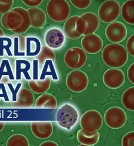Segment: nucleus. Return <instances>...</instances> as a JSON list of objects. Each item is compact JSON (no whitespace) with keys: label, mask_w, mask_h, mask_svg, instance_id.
Masks as SVG:
<instances>
[{"label":"nucleus","mask_w":134,"mask_h":146,"mask_svg":"<svg viewBox=\"0 0 134 146\" xmlns=\"http://www.w3.org/2000/svg\"><path fill=\"white\" fill-rule=\"evenodd\" d=\"M103 62L110 68H120L128 60V53L126 48L120 44H108L103 48L101 54Z\"/></svg>","instance_id":"nucleus-1"},{"label":"nucleus","mask_w":134,"mask_h":146,"mask_svg":"<svg viewBox=\"0 0 134 146\" xmlns=\"http://www.w3.org/2000/svg\"><path fill=\"white\" fill-rule=\"evenodd\" d=\"M79 117L78 110L70 104H65L60 108L56 115L58 125L67 130H70L77 123Z\"/></svg>","instance_id":"nucleus-2"},{"label":"nucleus","mask_w":134,"mask_h":146,"mask_svg":"<svg viewBox=\"0 0 134 146\" xmlns=\"http://www.w3.org/2000/svg\"><path fill=\"white\" fill-rule=\"evenodd\" d=\"M48 16L56 22L66 21L70 14V7L66 0H50L46 4Z\"/></svg>","instance_id":"nucleus-3"},{"label":"nucleus","mask_w":134,"mask_h":146,"mask_svg":"<svg viewBox=\"0 0 134 146\" xmlns=\"http://www.w3.org/2000/svg\"><path fill=\"white\" fill-rule=\"evenodd\" d=\"M86 23L80 16H73L66 20L63 26V33L70 39H76L84 35Z\"/></svg>","instance_id":"nucleus-4"},{"label":"nucleus","mask_w":134,"mask_h":146,"mask_svg":"<svg viewBox=\"0 0 134 146\" xmlns=\"http://www.w3.org/2000/svg\"><path fill=\"white\" fill-rule=\"evenodd\" d=\"M120 15V5L116 0H107L100 5L98 17L102 22L111 23L115 22Z\"/></svg>","instance_id":"nucleus-5"},{"label":"nucleus","mask_w":134,"mask_h":146,"mask_svg":"<svg viewBox=\"0 0 134 146\" xmlns=\"http://www.w3.org/2000/svg\"><path fill=\"white\" fill-rule=\"evenodd\" d=\"M80 126L87 132H94L102 127L103 119L101 114L96 110L85 112L80 118Z\"/></svg>","instance_id":"nucleus-6"},{"label":"nucleus","mask_w":134,"mask_h":146,"mask_svg":"<svg viewBox=\"0 0 134 146\" xmlns=\"http://www.w3.org/2000/svg\"><path fill=\"white\" fill-rule=\"evenodd\" d=\"M88 76L84 72L79 69L69 72L66 79L67 87L74 92L84 91L88 87Z\"/></svg>","instance_id":"nucleus-7"},{"label":"nucleus","mask_w":134,"mask_h":146,"mask_svg":"<svg viewBox=\"0 0 134 146\" xmlns=\"http://www.w3.org/2000/svg\"><path fill=\"white\" fill-rule=\"evenodd\" d=\"M87 60V56L84 50L78 47L69 48L64 56L66 65L71 69L76 70L82 68Z\"/></svg>","instance_id":"nucleus-8"},{"label":"nucleus","mask_w":134,"mask_h":146,"mask_svg":"<svg viewBox=\"0 0 134 146\" xmlns=\"http://www.w3.org/2000/svg\"><path fill=\"white\" fill-rule=\"evenodd\" d=\"M127 116L123 109L117 106L110 108L104 113V121L107 127L114 129L121 128L125 125Z\"/></svg>","instance_id":"nucleus-9"},{"label":"nucleus","mask_w":134,"mask_h":146,"mask_svg":"<svg viewBox=\"0 0 134 146\" xmlns=\"http://www.w3.org/2000/svg\"><path fill=\"white\" fill-rule=\"evenodd\" d=\"M105 34L109 41L113 43L119 44L126 38L127 29L122 22H114L107 25Z\"/></svg>","instance_id":"nucleus-10"},{"label":"nucleus","mask_w":134,"mask_h":146,"mask_svg":"<svg viewBox=\"0 0 134 146\" xmlns=\"http://www.w3.org/2000/svg\"><path fill=\"white\" fill-rule=\"evenodd\" d=\"M103 81L107 87L110 89H117L124 84L125 76L123 72L120 69L111 68L104 73Z\"/></svg>","instance_id":"nucleus-11"},{"label":"nucleus","mask_w":134,"mask_h":146,"mask_svg":"<svg viewBox=\"0 0 134 146\" xmlns=\"http://www.w3.org/2000/svg\"><path fill=\"white\" fill-rule=\"evenodd\" d=\"M81 45L85 52L90 54H95L102 50L103 42L101 37L93 34L84 35L81 40Z\"/></svg>","instance_id":"nucleus-12"},{"label":"nucleus","mask_w":134,"mask_h":146,"mask_svg":"<svg viewBox=\"0 0 134 146\" xmlns=\"http://www.w3.org/2000/svg\"><path fill=\"white\" fill-rule=\"evenodd\" d=\"M23 17L19 13L12 10L5 13L1 17V23L3 27L11 31H15L22 26Z\"/></svg>","instance_id":"nucleus-13"},{"label":"nucleus","mask_w":134,"mask_h":146,"mask_svg":"<svg viewBox=\"0 0 134 146\" xmlns=\"http://www.w3.org/2000/svg\"><path fill=\"white\" fill-rule=\"evenodd\" d=\"M32 134L40 140L50 138L53 132V127L50 121H33L31 123Z\"/></svg>","instance_id":"nucleus-14"},{"label":"nucleus","mask_w":134,"mask_h":146,"mask_svg":"<svg viewBox=\"0 0 134 146\" xmlns=\"http://www.w3.org/2000/svg\"><path fill=\"white\" fill-rule=\"evenodd\" d=\"M44 39L48 47L51 49H58L63 45L65 42V35L60 29L52 28L46 32Z\"/></svg>","instance_id":"nucleus-15"},{"label":"nucleus","mask_w":134,"mask_h":146,"mask_svg":"<svg viewBox=\"0 0 134 146\" xmlns=\"http://www.w3.org/2000/svg\"><path fill=\"white\" fill-rule=\"evenodd\" d=\"M35 101V97L32 91L26 88H21L17 95L15 102L11 103L13 108L26 109L31 108Z\"/></svg>","instance_id":"nucleus-16"},{"label":"nucleus","mask_w":134,"mask_h":146,"mask_svg":"<svg viewBox=\"0 0 134 146\" xmlns=\"http://www.w3.org/2000/svg\"><path fill=\"white\" fill-rule=\"evenodd\" d=\"M27 10L31 19V27L35 29L42 28L46 22V15L45 11L39 7L29 8Z\"/></svg>","instance_id":"nucleus-17"},{"label":"nucleus","mask_w":134,"mask_h":146,"mask_svg":"<svg viewBox=\"0 0 134 146\" xmlns=\"http://www.w3.org/2000/svg\"><path fill=\"white\" fill-rule=\"evenodd\" d=\"M16 76L17 81L22 80V75H23L26 80H31L32 77L30 74L31 64L27 60L17 59L16 60Z\"/></svg>","instance_id":"nucleus-18"},{"label":"nucleus","mask_w":134,"mask_h":146,"mask_svg":"<svg viewBox=\"0 0 134 146\" xmlns=\"http://www.w3.org/2000/svg\"><path fill=\"white\" fill-rule=\"evenodd\" d=\"M99 132H87L82 129H79L77 132L76 138L78 141L80 145H94L99 141Z\"/></svg>","instance_id":"nucleus-19"},{"label":"nucleus","mask_w":134,"mask_h":146,"mask_svg":"<svg viewBox=\"0 0 134 146\" xmlns=\"http://www.w3.org/2000/svg\"><path fill=\"white\" fill-rule=\"evenodd\" d=\"M80 16L85 20L86 23V30L84 35L94 34L100 26V20L98 16L92 12H86Z\"/></svg>","instance_id":"nucleus-20"},{"label":"nucleus","mask_w":134,"mask_h":146,"mask_svg":"<svg viewBox=\"0 0 134 146\" xmlns=\"http://www.w3.org/2000/svg\"><path fill=\"white\" fill-rule=\"evenodd\" d=\"M10 38L13 41V56L24 57L26 56V37L22 35L15 34L12 35Z\"/></svg>","instance_id":"nucleus-21"},{"label":"nucleus","mask_w":134,"mask_h":146,"mask_svg":"<svg viewBox=\"0 0 134 146\" xmlns=\"http://www.w3.org/2000/svg\"><path fill=\"white\" fill-rule=\"evenodd\" d=\"M57 106L56 97L48 93H44L40 96L35 103V108L38 109H56Z\"/></svg>","instance_id":"nucleus-22"},{"label":"nucleus","mask_w":134,"mask_h":146,"mask_svg":"<svg viewBox=\"0 0 134 146\" xmlns=\"http://www.w3.org/2000/svg\"><path fill=\"white\" fill-rule=\"evenodd\" d=\"M28 85L31 91L36 94H44L47 91L51 86V78L46 76L44 80H31L28 81Z\"/></svg>","instance_id":"nucleus-23"},{"label":"nucleus","mask_w":134,"mask_h":146,"mask_svg":"<svg viewBox=\"0 0 134 146\" xmlns=\"http://www.w3.org/2000/svg\"><path fill=\"white\" fill-rule=\"evenodd\" d=\"M120 15L122 19L128 24L134 25V1L128 0L120 7Z\"/></svg>","instance_id":"nucleus-24"},{"label":"nucleus","mask_w":134,"mask_h":146,"mask_svg":"<svg viewBox=\"0 0 134 146\" xmlns=\"http://www.w3.org/2000/svg\"><path fill=\"white\" fill-rule=\"evenodd\" d=\"M26 56L36 57L38 55L41 49V43L39 39L36 37H26Z\"/></svg>","instance_id":"nucleus-25"},{"label":"nucleus","mask_w":134,"mask_h":146,"mask_svg":"<svg viewBox=\"0 0 134 146\" xmlns=\"http://www.w3.org/2000/svg\"><path fill=\"white\" fill-rule=\"evenodd\" d=\"M12 10L19 13L23 17V23L22 26L17 29L13 31L12 32L16 34L22 35V34H24V33L28 31L30 27H31V19L29 13L28 12V10L24 9L23 7H16L15 8H13Z\"/></svg>","instance_id":"nucleus-26"},{"label":"nucleus","mask_w":134,"mask_h":146,"mask_svg":"<svg viewBox=\"0 0 134 146\" xmlns=\"http://www.w3.org/2000/svg\"><path fill=\"white\" fill-rule=\"evenodd\" d=\"M46 76H51L52 80L58 81V77L55 68L54 62L51 60H46L43 65L41 75L39 76L40 80H44Z\"/></svg>","instance_id":"nucleus-27"},{"label":"nucleus","mask_w":134,"mask_h":146,"mask_svg":"<svg viewBox=\"0 0 134 146\" xmlns=\"http://www.w3.org/2000/svg\"><path fill=\"white\" fill-rule=\"evenodd\" d=\"M36 59L38 62L39 66H42L45 62L47 60H51L54 62L56 60V54L52 49L48 46L43 45L41 47V51L38 55L36 56Z\"/></svg>","instance_id":"nucleus-28"},{"label":"nucleus","mask_w":134,"mask_h":146,"mask_svg":"<svg viewBox=\"0 0 134 146\" xmlns=\"http://www.w3.org/2000/svg\"><path fill=\"white\" fill-rule=\"evenodd\" d=\"M122 103L127 110L134 111V87H129L123 92Z\"/></svg>","instance_id":"nucleus-29"},{"label":"nucleus","mask_w":134,"mask_h":146,"mask_svg":"<svg viewBox=\"0 0 134 146\" xmlns=\"http://www.w3.org/2000/svg\"><path fill=\"white\" fill-rule=\"evenodd\" d=\"M7 146H29V141L24 135L16 134L11 135L6 143Z\"/></svg>","instance_id":"nucleus-30"},{"label":"nucleus","mask_w":134,"mask_h":146,"mask_svg":"<svg viewBox=\"0 0 134 146\" xmlns=\"http://www.w3.org/2000/svg\"><path fill=\"white\" fill-rule=\"evenodd\" d=\"M13 47V41L9 37H1L0 38V57L4 56L5 51L9 57H13V53L11 51Z\"/></svg>","instance_id":"nucleus-31"},{"label":"nucleus","mask_w":134,"mask_h":146,"mask_svg":"<svg viewBox=\"0 0 134 146\" xmlns=\"http://www.w3.org/2000/svg\"><path fill=\"white\" fill-rule=\"evenodd\" d=\"M4 76H7L11 81L15 79L10 63L8 60H3L0 65V80Z\"/></svg>","instance_id":"nucleus-32"},{"label":"nucleus","mask_w":134,"mask_h":146,"mask_svg":"<svg viewBox=\"0 0 134 146\" xmlns=\"http://www.w3.org/2000/svg\"><path fill=\"white\" fill-rule=\"evenodd\" d=\"M70 3L75 8L80 10L86 9L91 5V0H70Z\"/></svg>","instance_id":"nucleus-33"},{"label":"nucleus","mask_w":134,"mask_h":146,"mask_svg":"<svg viewBox=\"0 0 134 146\" xmlns=\"http://www.w3.org/2000/svg\"><path fill=\"white\" fill-rule=\"evenodd\" d=\"M7 85L11 92V103L15 102L17 100V95L18 94V92L19 90L21 88L22 86V83H18L16 84V87H14L11 83H7Z\"/></svg>","instance_id":"nucleus-34"},{"label":"nucleus","mask_w":134,"mask_h":146,"mask_svg":"<svg viewBox=\"0 0 134 146\" xmlns=\"http://www.w3.org/2000/svg\"><path fill=\"white\" fill-rule=\"evenodd\" d=\"M13 0H0V14H5L12 8Z\"/></svg>","instance_id":"nucleus-35"},{"label":"nucleus","mask_w":134,"mask_h":146,"mask_svg":"<svg viewBox=\"0 0 134 146\" xmlns=\"http://www.w3.org/2000/svg\"><path fill=\"white\" fill-rule=\"evenodd\" d=\"M122 146H133L134 145V132L131 131L126 134L122 139Z\"/></svg>","instance_id":"nucleus-36"},{"label":"nucleus","mask_w":134,"mask_h":146,"mask_svg":"<svg viewBox=\"0 0 134 146\" xmlns=\"http://www.w3.org/2000/svg\"><path fill=\"white\" fill-rule=\"evenodd\" d=\"M126 50L131 56L134 57V35H132L128 38L126 42Z\"/></svg>","instance_id":"nucleus-37"},{"label":"nucleus","mask_w":134,"mask_h":146,"mask_svg":"<svg viewBox=\"0 0 134 146\" xmlns=\"http://www.w3.org/2000/svg\"><path fill=\"white\" fill-rule=\"evenodd\" d=\"M0 98H3L6 102H10V98L4 83H0Z\"/></svg>","instance_id":"nucleus-38"},{"label":"nucleus","mask_w":134,"mask_h":146,"mask_svg":"<svg viewBox=\"0 0 134 146\" xmlns=\"http://www.w3.org/2000/svg\"><path fill=\"white\" fill-rule=\"evenodd\" d=\"M43 2L42 0H22V3L31 8L38 7Z\"/></svg>","instance_id":"nucleus-39"},{"label":"nucleus","mask_w":134,"mask_h":146,"mask_svg":"<svg viewBox=\"0 0 134 146\" xmlns=\"http://www.w3.org/2000/svg\"><path fill=\"white\" fill-rule=\"evenodd\" d=\"M33 80H38L39 78V64L36 59L33 61Z\"/></svg>","instance_id":"nucleus-40"},{"label":"nucleus","mask_w":134,"mask_h":146,"mask_svg":"<svg viewBox=\"0 0 134 146\" xmlns=\"http://www.w3.org/2000/svg\"><path fill=\"white\" fill-rule=\"evenodd\" d=\"M127 76L130 82L134 84V63L130 65L128 71H127Z\"/></svg>","instance_id":"nucleus-41"},{"label":"nucleus","mask_w":134,"mask_h":146,"mask_svg":"<svg viewBox=\"0 0 134 146\" xmlns=\"http://www.w3.org/2000/svg\"><path fill=\"white\" fill-rule=\"evenodd\" d=\"M40 146H58L57 143L52 141H46L40 144Z\"/></svg>","instance_id":"nucleus-42"},{"label":"nucleus","mask_w":134,"mask_h":146,"mask_svg":"<svg viewBox=\"0 0 134 146\" xmlns=\"http://www.w3.org/2000/svg\"><path fill=\"white\" fill-rule=\"evenodd\" d=\"M5 127V122L3 121H0V132H1Z\"/></svg>","instance_id":"nucleus-43"},{"label":"nucleus","mask_w":134,"mask_h":146,"mask_svg":"<svg viewBox=\"0 0 134 146\" xmlns=\"http://www.w3.org/2000/svg\"><path fill=\"white\" fill-rule=\"evenodd\" d=\"M4 36H5L4 32V31L1 28H0V38L4 37Z\"/></svg>","instance_id":"nucleus-44"},{"label":"nucleus","mask_w":134,"mask_h":146,"mask_svg":"<svg viewBox=\"0 0 134 146\" xmlns=\"http://www.w3.org/2000/svg\"><path fill=\"white\" fill-rule=\"evenodd\" d=\"M1 61L0 60V65H1Z\"/></svg>","instance_id":"nucleus-45"}]
</instances>
